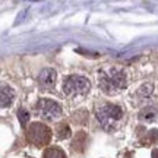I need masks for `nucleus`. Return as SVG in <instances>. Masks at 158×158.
<instances>
[{"label": "nucleus", "instance_id": "1", "mask_svg": "<svg viewBox=\"0 0 158 158\" xmlns=\"http://www.w3.org/2000/svg\"><path fill=\"white\" fill-rule=\"evenodd\" d=\"M98 86L107 95H116L127 86V75L123 69H104L98 75Z\"/></svg>", "mask_w": 158, "mask_h": 158}, {"label": "nucleus", "instance_id": "2", "mask_svg": "<svg viewBox=\"0 0 158 158\" xmlns=\"http://www.w3.org/2000/svg\"><path fill=\"white\" fill-rule=\"evenodd\" d=\"M123 108L116 104H102L97 108L95 117L104 130L113 132L120 126L123 120Z\"/></svg>", "mask_w": 158, "mask_h": 158}, {"label": "nucleus", "instance_id": "3", "mask_svg": "<svg viewBox=\"0 0 158 158\" xmlns=\"http://www.w3.org/2000/svg\"><path fill=\"white\" fill-rule=\"evenodd\" d=\"M27 141L38 148L47 147L51 141V130L43 123H31L27 127Z\"/></svg>", "mask_w": 158, "mask_h": 158}, {"label": "nucleus", "instance_id": "4", "mask_svg": "<svg viewBox=\"0 0 158 158\" xmlns=\"http://www.w3.org/2000/svg\"><path fill=\"white\" fill-rule=\"evenodd\" d=\"M91 89V82L85 76L72 75L68 76L63 82V92L68 97H82L86 95Z\"/></svg>", "mask_w": 158, "mask_h": 158}, {"label": "nucleus", "instance_id": "5", "mask_svg": "<svg viewBox=\"0 0 158 158\" xmlns=\"http://www.w3.org/2000/svg\"><path fill=\"white\" fill-rule=\"evenodd\" d=\"M37 114L43 120H47V122H53L62 116V107L60 104H57L56 101L53 100H47V98H41L38 102H37Z\"/></svg>", "mask_w": 158, "mask_h": 158}, {"label": "nucleus", "instance_id": "6", "mask_svg": "<svg viewBox=\"0 0 158 158\" xmlns=\"http://www.w3.org/2000/svg\"><path fill=\"white\" fill-rule=\"evenodd\" d=\"M57 81V73L54 69L47 68L44 70H41V73L38 75V84L44 91H51L56 85Z\"/></svg>", "mask_w": 158, "mask_h": 158}, {"label": "nucleus", "instance_id": "7", "mask_svg": "<svg viewBox=\"0 0 158 158\" xmlns=\"http://www.w3.org/2000/svg\"><path fill=\"white\" fill-rule=\"evenodd\" d=\"M15 100V91L10 86H0V108L9 107Z\"/></svg>", "mask_w": 158, "mask_h": 158}, {"label": "nucleus", "instance_id": "8", "mask_svg": "<svg viewBox=\"0 0 158 158\" xmlns=\"http://www.w3.org/2000/svg\"><path fill=\"white\" fill-rule=\"evenodd\" d=\"M157 117V107H147L139 113V120L142 122H152Z\"/></svg>", "mask_w": 158, "mask_h": 158}, {"label": "nucleus", "instance_id": "9", "mask_svg": "<svg viewBox=\"0 0 158 158\" xmlns=\"http://www.w3.org/2000/svg\"><path fill=\"white\" fill-rule=\"evenodd\" d=\"M43 158H66V154L63 149L57 147H50L47 148L43 154Z\"/></svg>", "mask_w": 158, "mask_h": 158}, {"label": "nucleus", "instance_id": "10", "mask_svg": "<svg viewBox=\"0 0 158 158\" xmlns=\"http://www.w3.org/2000/svg\"><path fill=\"white\" fill-rule=\"evenodd\" d=\"M70 127L68 126V123H60L57 126V136H59V139H66L70 136Z\"/></svg>", "mask_w": 158, "mask_h": 158}, {"label": "nucleus", "instance_id": "11", "mask_svg": "<svg viewBox=\"0 0 158 158\" xmlns=\"http://www.w3.org/2000/svg\"><path fill=\"white\" fill-rule=\"evenodd\" d=\"M18 118H19L21 124L25 127V126L28 124L29 118H31V114H29L28 110H25V108H19V110H18Z\"/></svg>", "mask_w": 158, "mask_h": 158}, {"label": "nucleus", "instance_id": "12", "mask_svg": "<svg viewBox=\"0 0 158 158\" xmlns=\"http://www.w3.org/2000/svg\"><path fill=\"white\" fill-rule=\"evenodd\" d=\"M85 139H86V133H85V132H78V135H76L73 143H72V148L75 149V148H76V145H79V151L82 152V151H84V148H85V145L81 141H85Z\"/></svg>", "mask_w": 158, "mask_h": 158}, {"label": "nucleus", "instance_id": "13", "mask_svg": "<svg viewBox=\"0 0 158 158\" xmlns=\"http://www.w3.org/2000/svg\"><path fill=\"white\" fill-rule=\"evenodd\" d=\"M151 92H152V85H151V84L143 85V86H142L141 89H139V94H141V95H145V97L149 95Z\"/></svg>", "mask_w": 158, "mask_h": 158}, {"label": "nucleus", "instance_id": "14", "mask_svg": "<svg viewBox=\"0 0 158 158\" xmlns=\"http://www.w3.org/2000/svg\"><path fill=\"white\" fill-rule=\"evenodd\" d=\"M152 158H158V151H157V149L152 152Z\"/></svg>", "mask_w": 158, "mask_h": 158}]
</instances>
